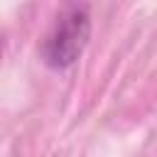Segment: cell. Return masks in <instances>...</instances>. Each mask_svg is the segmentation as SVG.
<instances>
[{"label": "cell", "instance_id": "cell-1", "mask_svg": "<svg viewBox=\"0 0 157 157\" xmlns=\"http://www.w3.org/2000/svg\"><path fill=\"white\" fill-rule=\"evenodd\" d=\"M86 42H88V17L83 10L74 7L66 10L56 20L54 29L47 34L42 56L52 69H66L81 56Z\"/></svg>", "mask_w": 157, "mask_h": 157}]
</instances>
